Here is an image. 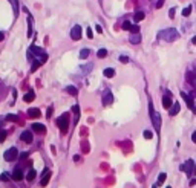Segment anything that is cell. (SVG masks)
I'll list each match as a JSON object with an SVG mask.
<instances>
[{
    "mask_svg": "<svg viewBox=\"0 0 196 188\" xmlns=\"http://www.w3.org/2000/svg\"><path fill=\"white\" fill-rule=\"evenodd\" d=\"M158 38L164 40V41H175L178 38V31L175 28H167L158 34Z\"/></svg>",
    "mask_w": 196,
    "mask_h": 188,
    "instance_id": "obj_1",
    "label": "cell"
},
{
    "mask_svg": "<svg viewBox=\"0 0 196 188\" xmlns=\"http://www.w3.org/2000/svg\"><path fill=\"white\" fill-rule=\"evenodd\" d=\"M57 125H58V128L61 130V133H66L69 128V121H68V115H61L58 119H57Z\"/></svg>",
    "mask_w": 196,
    "mask_h": 188,
    "instance_id": "obj_2",
    "label": "cell"
},
{
    "mask_svg": "<svg viewBox=\"0 0 196 188\" xmlns=\"http://www.w3.org/2000/svg\"><path fill=\"white\" fill-rule=\"evenodd\" d=\"M181 171H185V174L190 177L191 174H193V171H195V162H193L191 159H189L185 164L181 165Z\"/></svg>",
    "mask_w": 196,
    "mask_h": 188,
    "instance_id": "obj_3",
    "label": "cell"
},
{
    "mask_svg": "<svg viewBox=\"0 0 196 188\" xmlns=\"http://www.w3.org/2000/svg\"><path fill=\"white\" fill-rule=\"evenodd\" d=\"M17 156H19V151H17V149L11 147L9 150H6V151H5L3 158H5V161H14V159H17Z\"/></svg>",
    "mask_w": 196,
    "mask_h": 188,
    "instance_id": "obj_4",
    "label": "cell"
},
{
    "mask_svg": "<svg viewBox=\"0 0 196 188\" xmlns=\"http://www.w3.org/2000/svg\"><path fill=\"white\" fill-rule=\"evenodd\" d=\"M150 116H152V122H153L155 130L159 133V130H161V116H159V113H156V112H153Z\"/></svg>",
    "mask_w": 196,
    "mask_h": 188,
    "instance_id": "obj_5",
    "label": "cell"
},
{
    "mask_svg": "<svg viewBox=\"0 0 196 188\" xmlns=\"http://www.w3.org/2000/svg\"><path fill=\"white\" fill-rule=\"evenodd\" d=\"M70 38L75 40V41L81 38V26H80V25H75L72 28V31H70Z\"/></svg>",
    "mask_w": 196,
    "mask_h": 188,
    "instance_id": "obj_6",
    "label": "cell"
},
{
    "mask_svg": "<svg viewBox=\"0 0 196 188\" xmlns=\"http://www.w3.org/2000/svg\"><path fill=\"white\" fill-rule=\"evenodd\" d=\"M173 106V102H172V96H170V92H166V95H164L162 96V107H164V109H170V107Z\"/></svg>",
    "mask_w": 196,
    "mask_h": 188,
    "instance_id": "obj_7",
    "label": "cell"
},
{
    "mask_svg": "<svg viewBox=\"0 0 196 188\" xmlns=\"http://www.w3.org/2000/svg\"><path fill=\"white\" fill-rule=\"evenodd\" d=\"M20 139L23 141V142H32V139H34V135H32V132H29V130H26V132H23L20 135Z\"/></svg>",
    "mask_w": 196,
    "mask_h": 188,
    "instance_id": "obj_8",
    "label": "cell"
},
{
    "mask_svg": "<svg viewBox=\"0 0 196 188\" xmlns=\"http://www.w3.org/2000/svg\"><path fill=\"white\" fill-rule=\"evenodd\" d=\"M181 95H182V98H184V100H185L187 106H189V109H193V112L196 113V109H195V104H193V98H191V96H189L185 92H181Z\"/></svg>",
    "mask_w": 196,
    "mask_h": 188,
    "instance_id": "obj_9",
    "label": "cell"
},
{
    "mask_svg": "<svg viewBox=\"0 0 196 188\" xmlns=\"http://www.w3.org/2000/svg\"><path fill=\"white\" fill-rule=\"evenodd\" d=\"M179 110H181V104H179V102H173V106L168 109V115H170V116H175V115L179 113Z\"/></svg>",
    "mask_w": 196,
    "mask_h": 188,
    "instance_id": "obj_10",
    "label": "cell"
},
{
    "mask_svg": "<svg viewBox=\"0 0 196 188\" xmlns=\"http://www.w3.org/2000/svg\"><path fill=\"white\" fill-rule=\"evenodd\" d=\"M49 179H51V171H49V170H44V174H43L42 181H40V185H42V187H46L48 182H49Z\"/></svg>",
    "mask_w": 196,
    "mask_h": 188,
    "instance_id": "obj_11",
    "label": "cell"
},
{
    "mask_svg": "<svg viewBox=\"0 0 196 188\" xmlns=\"http://www.w3.org/2000/svg\"><path fill=\"white\" fill-rule=\"evenodd\" d=\"M32 130L37 132V133H44V132H46V127H44L43 124H40V122H34L32 124Z\"/></svg>",
    "mask_w": 196,
    "mask_h": 188,
    "instance_id": "obj_12",
    "label": "cell"
},
{
    "mask_svg": "<svg viewBox=\"0 0 196 188\" xmlns=\"http://www.w3.org/2000/svg\"><path fill=\"white\" fill-rule=\"evenodd\" d=\"M12 179H14V181H21V179H23V171H21L20 168H15L14 171H12Z\"/></svg>",
    "mask_w": 196,
    "mask_h": 188,
    "instance_id": "obj_13",
    "label": "cell"
},
{
    "mask_svg": "<svg viewBox=\"0 0 196 188\" xmlns=\"http://www.w3.org/2000/svg\"><path fill=\"white\" fill-rule=\"evenodd\" d=\"M112 101H113L112 93H110V92H106L104 96H103V104H104V106H109V104H112Z\"/></svg>",
    "mask_w": 196,
    "mask_h": 188,
    "instance_id": "obj_14",
    "label": "cell"
},
{
    "mask_svg": "<svg viewBox=\"0 0 196 188\" xmlns=\"http://www.w3.org/2000/svg\"><path fill=\"white\" fill-rule=\"evenodd\" d=\"M40 115H42V112L38 109H29L28 110V116L29 118H40Z\"/></svg>",
    "mask_w": 196,
    "mask_h": 188,
    "instance_id": "obj_15",
    "label": "cell"
},
{
    "mask_svg": "<svg viewBox=\"0 0 196 188\" xmlns=\"http://www.w3.org/2000/svg\"><path fill=\"white\" fill-rule=\"evenodd\" d=\"M23 100H25V102H32V101L35 100V93H34L32 90H31V92H28V93H25Z\"/></svg>",
    "mask_w": 196,
    "mask_h": 188,
    "instance_id": "obj_16",
    "label": "cell"
},
{
    "mask_svg": "<svg viewBox=\"0 0 196 188\" xmlns=\"http://www.w3.org/2000/svg\"><path fill=\"white\" fill-rule=\"evenodd\" d=\"M12 6V11H14V15H19V0H8Z\"/></svg>",
    "mask_w": 196,
    "mask_h": 188,
    "instance_id": "obj_17",
    "label": "cell"
},
{
    "mask_svg": "<svg viewBox=\"0 0 196 188\" xmlns=\"http://www.w3.org/2000/svg\"><path fill=\"white\" fill-rule=\"evenodd\" d=\"M35 176H37V171H35L34 168H31L29 173H28V176H26V181H28V182H32L34 179H35Z\"/></svg>",
    "mask_w": 196,
    "mask_h": 188,
    "instance_id": "obj_18",
    "label": "cell"
},
{
    "mask_svg": "<svg viewBox=\"0 0 196 188\" xmlns=\"http://www.w3.org/2000/svg\"><path fill=\"white\" fill-rule=\"evenodd\" d=\"M130 43H133V44H138V43H141V34H133L130 38Z\"/></svg>",
    "mask_w": 196,
    "mask_h": 188,
    "instance_id": "obj_19",
    "label": "cell"
},
{
    "mask_svg": "<svg viewBox=\"0 0 196 188\" xmlns=\"http://www.w3.org/2000/svg\"><path fill=\"white\" fill-rule=\"evenodd\" d=\"M103 74H104V77H106V78H112L113 75H115V69L107 68V69H104V70H103Z\"/></svg>",
    "mask_w": 196,
    "mask_h": 188,
    "instance_id": "obj_20",
    "label": "cell"
},
{
    "mask_svg": "<svg viewBox=\"0 0 196 188\" xmlns=\"http://www.w3.org/2000/svg\"><path fill=\"white\" fill-rule=\"evenodd\" d=\"M133 20H135L136 23H138V21H141V20H144V12H142V11H136L135 15H133Z\"/></svg>",
    "mask_w": 196,
    "mask_h": 188,
    "instance_id": "obj_21",
    "label": "cell"
},
{
    "mask_svg": "<svg viewBox=\"0 0 196 188\" xmlns=\"http://www.w3.org/2000/svg\"><path fill=\"white\" fill-rule=\"evenodd\" d=\"M66 92H68L69 95H72V96H77L78 95L77 87H74V86H68V87H66Z\"/></svg>",
    "mask_w": 196,
    "mask_h": 188,
    "instance_id": "obj_22",
    "label": "cell"
},
{
    "mask_svg": "<svg viewBox=\"0 0 196 188\" xmlns=\"http://www.w3.org/2000/svg\"><path fill=\"white\" fill-rule=\"evenodd\" d=\"M89 54H91V51H89V49H81V51H80V58H81V60H84V58L89 57Z\"/></svg>",
    "mask_w": 196,
    "mask_h": 188,
    "instance_id": "obj_23",
    "label": "cell"
},
{
    "mask_svg": "<svg viewBox=\"0 0 196 188\" xmlns=\"http://www.w3.org/2000/svg\"><path fill=\"white\" fill-rule=\"evenodd\" d=\"M28 23H29V29H28V37L31 38V35H32V17H28Z\"/></svg>",
    "mask_w": 196,
    "mask_h": 188,
    "instance_id": "obj_24",
    "label": "cell"
},
{
    "mask_svg": "<svg viewBox=\"0 0 196 188\" xmlns=\"http://www.w3.org/2000/svg\"><path fill=\"white\" fill-rule=\"evenodd\" d=\"M72 112L75 113V122L78 121V116H80V106H74L72 107Z\"/></svg>",
    "mask_w": 196,
    "mask_h": 188,
    "instance_id": "obj_25",
    "label": "cell"
},
{
    "mask_svg": "<svg viewBox=\"0 0 196 188\" xmlns=\"http://www.w3.org/2000/svg\"><path fill=\"white\" fill-rule=\"evenodd\" d=\"M97 55H98V58H104L107 55V51H106V49H100V51L97 52Z\"/></svg>",
    "mask_w": 196,
    "mask_h": 188,
    "instance_id": "obj_26",
    "label": "cell"
},
{
    "mask_svg": "<svg viewBox=\"0 0 196 188\" xmlns=\"http://www.w3.org/2000/svg\"><path fill=\"white\" fill-rule=\"evenodd\" d=\"M166 179H167L166 173H161V174H159V176H158V185H161V183H162L164 181H166Z\"/></svg>",
    "mask_w": 196,
    "mask_h": 188,
    "instance_id": "obj_27",
    "label": "cell"
},
{
    "mask_svg": "<svg viewBox=\"0 0 196 188\" xmlns=\"http://www.w3.org/2000/svg\"><path fill=\"white\" fill-rule=\"evenodd\" d=\"M190 12H191V6H187V8H184V9H182V15H184V17H189Z\"/></svg>",
    "mask_w": 196,
    "mask_h": 188,
    "instance_id": "obj_28",
    "label": "cell"
},
{
    "mask_svg": "<svg viewBox=\"0 0 196 188\" xmlns=\"http://www.w3.org/2000/svg\"><path fill=\"white\" fill-rule=\"evenodd\" d=\"M40 64H42V63H40L38 60H37V61L34 60V64H32V68H31V72H35V70L38 69V66H40Z\"/></svg>",
    "mask_w": 196,
    "mask_h": 188,
    "instance_id": "obj_29",
    "label": "cell"
},
{
    "mask_svg": "<svg viewBox=\"0 0 196 188\" xmlns=\"http://www.w3.org/2000/svg\"><path fill=\"white\" fill-rule=\"evenodd\" d=\"M130 28H132V23H130V21H124V23H123V29H124V31H130Z\"/></svg>",
    "mask_w": 196,
    "mask_h": 188,
    "instance_id": "obj_30",
    "label": "cell"
},
{
    "mask_svg": "<svg viewBox=\"0 0 196 188\" xmlns=\"http://www.w3.org/2000/svg\"><path fill=\"white\" fill-rule=\"evenodd\" d=\"M130 31H132V34H140V26H138V25H132Z\"/></svg>",
    "mask_w": 196,
    "mask_h": 188,
    "instance_id": "obj_31",
    "label": "cell"
},
{
    "mask_svg": "<svg viewBox=\"0 0 196 188\" xmlns=\"http://www.w3.org/2000/svg\"><path fill=\"white\" fill-rule=\"evenodd\" d=\"M6 119H8V121H12V122H15V121H19V118H17L15 115H6Z\"/></svg>",
    "mask_w": 196,
    "mask_h": 188,
    "instance_id": "obj_32",
    "label": "cell"
},
{
    "mask_svg": "<svg viewBox=\"0 0 196 188\" xmlns=\"http://www.w3.org/2000/svg\"><path fill=\"white\" fill-rule=\"evenodd\" d=\"M0 181H3V182H8V181H9V174H8V173H3L2 176H0Z\"/></svg>",
    "mask_w": 196,
    "mask_h": 188,
    "instance_id": "obj_33",
    "label": "cell"
},
{
    "mask_svg": "<svg viewBox=\"0 0 196 188\" xmlns=\"http://www.w3.org/2000/svg\"><path fill=\"white\" fill-rule=\"evenodd\" d=\"M6 139V130H0V142H3Z\"/></svg>",
    "mask_w": 196,
    "mask_h": 188,
    "instance_id": "obj_34",
    "label": "cell"
},
{
    "mask_svg": "<svg viewBox=\"0 0 196 188\" xmlns=\"http://www.w3.org/2000/svg\"><path fill=\"white\" fill-rule=\"evenodd\" d=\"M152 136H153V133L150 132V130H146L144 132V138H146V139H152Z\"/></svg>",
    "mask_w": 196,
    "mask_h": 188,
    "instance_id": "obj_35",
    "label": "cell"
},
{
    "mask_svg": "<svg viewBox=\"0 0 196 188\" xmlns=\"http://www.w3.org/2000/svg\"><path fill=\"white\" fill-rule=\"evenodd\" d=\"M175 12H176V8H170V11H168V17L173 19V17H175Z\"/></svg>",
    "mask_w": 196,
    "mask_h": 188,
    "instance_id": "obj_36",
    "label": "cell"
},
{
    "mask_svg": "<svg viewBox=\"0 0 196 188\" xmlns=\"http://www.w3.org/2000/svg\"><path fill=\"white\" fill-rule=\"evenodd\" d=\"M119 61L126 64V63H129V57H126V55H121V57H119Z\"/></svg>",
    "mask_w": 196,
    "mask_h": 188,
    "instance_id": "obj_37",
    "label": "cell"
},
{
    "mask_svg": "<svg viewBox=\"0 0 196 188\" xmlns=\"http://www.w3.org/2000/svg\"><path fill=\"white\" fill-rule=\"evenodd\" d=\"M52 112H54V107H49V109H48V112H46V116H48V118H51V116H52Z\"/></svg>",
    "mask_w": 196,
    "mask_h": 188,
    "instance_id": "obj_38",
    "label": "cell"
},
{
    "mask_svg": "<svg viewBox=\"0 0 196 188\" xmlns=\"http://www.w3.org/2000/svg\"><path fill=\"white\" fill-rule=\"evenodd\" d=\"M86 32H87V37H89V38H92V37H93V32H92V28H89V29L86 31Z\"/></svg>",
    "mask_w": 196,
    "mask_h": 188,
    "instance_id": "obj_39",
    "label": "cell"
},
{
    "mask_svg": "<svg viewBox=\"0 0 196 188\" xmlns=\"http://www.w3.org/2000/svg\"><path fill=\"white\" fill-rule=\"evenodd\" d=\"M162 5H164V0H158V3H156V8H158V9H159Z\"/></svg>",
    "mask_w": 196,
    "mask_h": 188,
    "instance_id": "obj_40",
    "label": "cell"
},
{
    "mask_svg": "<svg viewBox=\"0 0 196 188\" xmlns=\"http://www.w3.org/2000/svg\"><path fill=\"white\" fill-rule=\"evenodd\" d=\"M95 29H97V32H100V34L103 32V28H101L100 25H97V26H95Z\"/></svg>",
    "mask_w": 196,
    "mask_h": 188,
    "instance_id": "obj_41",
    "label": "cell"
},
{
    "mask_svg": "<svg viewBox=\"0 0 196 188\" xmlns=\"http://www.w3.org/2000/svg\"><path fill=\"white\" fill-rule=\"evenodd\" d=\"M191 141H193L195 144H196V132H193V133H191Z\"/></svg>",
    "mask_w": 196,
    "mask_h": 188,
    "instance_id": "obj_42",
    "label": "cell"
},
{
    "mask_svg": "<svg viewBox=\"0 0 196 188\" xmlns=\"http://www.w3.org/2000/svg\"><path fill=\"white\" fill-rule=\"evenodd\" d=\"M26 158H28V153H21L20 155V159H26Z\"/></svg>",
    "mask_w": 196,
    "mask_h": 188,
    "instance_id": "obj_43",
    "label": "cell"
},
{
    "mask_svg": "<svg viewBox=\"0 0 196 188\" xmlns=\"http://www.w3.org/2000/svg\"><path fill=\"white\" fill-rule=\"evenodd\" d=\"M87 149H89V147H87L86 142H84V144H83V150H84V151H87Z\"/></svg>",
    "mask_w": 196,
    "mask_h": 188,
    "instance_id": "obj_44",
    "label": "cell"
},
{
    "mask_svg": "<svg viewBox=\"0 0 196 188\" xmlns=\"http://www.w3.org/2000/svg\"><path fill=\"white\" fill-rule=\"evenodd\" d=\"M3 38H5V34H3V32H2V31H0V41H2V40H3Z\"/></svg>",
    "mask_w": 196,
    "mask_h": 188,
    "instance_id": "obj_45",
    "label": "cell"
},
{
    "mask_svg": "<svg viewBox=\"0 0 196 188\" xmlns=\"http://www.w3.org/2000/svg\"><path fill=\"white\" fill-rule=\"evenodd\" d=\"M195 183H196V177L193 179V181H190V185H195Z\"/></svg>",
    "mask_w": 196,
    "mask_h": 188,
    "instance_id": "obj_46",
    "label": "cell"
},
{
    "mask_svg": "<svg viewBox=\"0 0 196 188\" xmlns=\"http://www.w3.org/2000/svg\"><path fill=\"white\" fill-rule=\"evenodd\" d=\"M191 43H193V44H196V37H193V38H191Z\"/></svg>",
    "mask_w": 196,
    "mask_h": 188,
    "instance_id": "obj_47",
    "label": "cell"
},
{
    "mask_svg": "<svg viewBox=\"0 0 196 188\" xmlns=\"http://www.w3.org/2000/svg\"><path fill=\"white\" fill-rule=\"evenodd\" d=\"M193 95H195V96H196V92H195V93H193Z\"/></svg>",
    "mask_w": 196,
    "mask_h": 188,
    "instance_id": "obj_48",
    "label": "cell"
},
{
    "mask_svg": "<svg viewBox=\"0 0 196 188\" xmlns=\"http://www.w3.org/2000/svg\"><path fill=\"white\" fill-rule=\"evenodd\" d=\"M166 188H170V187H166Z\"/></svg>",
    "mask_w": 196,
    "mask_h": 188,
    "instance_id": "obj_49",
    "label": "cell"
},
{
    "mask_svg": "<svg viewBox=\"0 0 196 188\" xmlns=\"http://www.w3.org/2000/svg\"><path fill=\"white\" fill-rule=\"evenodd\" d=\"M153 188H155V187H153Z\"/></svg>",
    "mask_w": 196,
    "mask_h": 188,
    "instance_id": "obj_50",
    "label": "cell"
},
{
    "mask_svg": "<svg viewBox=\"0 0 196 188\" xmlns=\"http://www.w3.org/2000/svg\"><path fill=\"white\" fill-rule=\"evenodd\" d=\"M195 66H196V64H195Z\"/></svg>",
    "mask_w": 196,
    "mask_h": 188,
    "instance_id": "obj_51",
    "label": "cell"
}]
</instances>
